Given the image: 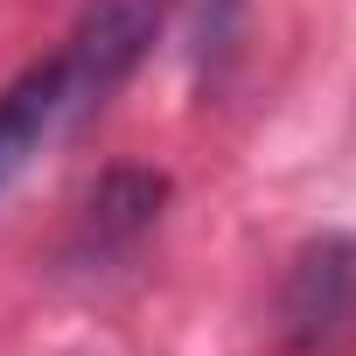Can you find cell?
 Wrapping results in <instances>:
<instances>
[{
  "label": "cell",
  "instance_id": "obj_4",
  "mask_svg": "<svg viewBox=\"0 0 356 356\" xmlns=\"http://www.w3.org/2000/svg\"><path fill=\"white\" fill-rule=\"evenodd\" d=\"M63 126H77V98H70L63 63L49 56V63L22 70L8 91H0V196L35 168V154H42Z\"/></svg>",
  "mask_w": 356,
  "mask_h": 356
},
{
  "label": "cell",
  "instance_id": "obj_3",
  "mask_svg": "<svg viewBox=\"0 0 356 356\" xmlns=\"http://www.w3.org/2000/svg\"><path fill=\"white\" fill-rule=\"evenodd\" d=\"M161 210H168V175H154V168H112V175H98V189H91L84 210H77L70 259H77V266H112V259H126V252L161 224Z\"/></svg>",
  "mask_w": 356,
  "mask_h": 356
},
{
  "label": "cell",
  "instance_id": "obj_5",
  "mask_svg": "<svg viewBox=\"0 0 356 356\" xmlns=\"http://www.w3.org/2000/svg\"><path fill=\"white\" fill-rule=\"evenodd\" d=\"M238 42V0H196V63H224Z\"/></svg>",
  "mask_w": 356,
  "mask_h": 356
},
{
  "label": "cell",
  "instance_id": "obj_1",
  "mask_svg": "<svg viewBox=\"0 0 356 356\" xmlns=\"http://www.w3.org/2000/svg\"><path fill=\"white\" fill-rule=\"evenodd\" d=\"M356 335V231H321L286 259L280 342L293 356H328Z\"/></svg>",
  "mask_w": 356,
  "mask_h": 356
},
{
  "label": "cell",
  "instance_id": "obj_2",
  "mask_svg": "<svg viewBox=\"0 0 356 356\" xmlns=\"http://www.w3.org/2000/svg\"><path fill=\"white\" fill-rule=\"evenodd\" d=\"M154 35H161V0H84L70 22V42L56 49L70 98H77V119L105 112L126 91V77L147 63Z\"/></svg>",
  "mask_w": 356,
  "mask_h": 356
}]
</instances>
